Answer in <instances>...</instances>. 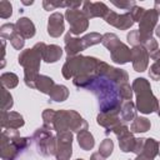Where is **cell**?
I'll use <instances>...</instances> for the list:
<instances>
[{
  "instance_id": "cell-1",
  "label": "cell",
  "mask_w": 160,
  "mask_h": 160,
  "mask_svg": "<svg viewBox=\"0 0 160 160\" xmlns=\"http://www.w3.org/2000/svg\"><path fill=\"white\" fill-rule=\"evenodd\" d=\"M99 61L100 60L94 56H68L61 69L62 76L65 79H72L75 86L88 89V86L98 76Z\"/></svg>"
},
{
  "instance_id": "cell-2",
  "label": "cell",
  "mask_w": 160,
  "mask_h": 160,
  "mask_svg": "<svg viewBox=\"0 0 160 160\" xmlns=\"http://www.w3.org/2000/svg\"><path fill=\"white\" fill-rule=\"evenodd\" d=\"M132 91L136 95V109L142 114H151L159 110V100L151 91L150 82L144 78H138L132 82Z\"/></svg>"
},
{
  "instance_id": "cell-3",
  "label": "cell",
  "mask_w": 160,
  "mask_h": 160,
  "mask_svg": "<svg viewBox=\"0 0 160 160\" xmlns=\"http://www.w3.org/2000/svg\"><path fill=\"white\" fill-rule=\"evenodd\" d=\"M42 60L41 54L39 50L32 46L31 49L22 50L18 58L19 64L24 68V81L28 88L35 89L36 80L39 78V69H40V61Z\"/></svg>"
},
{
  "instance_id": "cell-4",
  "label": "cell",
  "mask_w": 160,
  "mask_h": 160,
  "mask_svg": "<svg viewBox=\"0 0 160 160\" xmlns=\"http://www.w3.org/2000/svg\"><path fill=\"white\" fill-rule=\"evenodd\" d=\"M52 130L59 131H74L80 132L88 130L86 120L75 110H58L54 119Z\"/></svg>"
},
{
  "instance_id": "cell-5",
  "label": "cell",
  "mask_w": 160,
  "mask_h": 160,
  "mask_svg": "<svg viewBox=\"0 0 160 160\" xmlns=\"http://www.w3.org/2000/svg\"><path fill=\"white\" fill-rule=\"evenodd\" d=\"M101 44L106 49H109L111 60L114 62L122 65L131 60V49H129L128 45L121 42L116 34L114 32L104 34L101 39Z\"/></svg>"
},
{
  "instance_id": "cell-6",
  "label": "cell",
  "mask_w": 160,
  "mask_h": 160,
  "mask_svg": "<svg viewBox=\"0 0 160 160\" xmlns=\"http://www.w3.org/2000/svg\"><path fill=\"white\" fill-rule=\"evenodd\" d=\"M51 130L52 129L44 125V126L36 129L31 138L35 142L38 154H40L42 156L55 155V152H56V136L52 135Z\"/></svg>"
},
{
  "instance_id": "cell-7",
  "label": "cell",
  "mask_w": 160,
  "mask_h": 160,
  "mask_svg": "<svg viewBox=\"0 0 160 160\" xmlns=\"http://www.w3.org/2000/svg\"><path fill=\"white\" fill-rule=\"evenodd\" d=\"M65 18L70 25L69 32L71 35H80L85 32L89 28V19L79 9H68L65 11Z\"/></svg>"
},
{
  "instance_id": "cell-8",
  "label": "cell",
  "mask_w": 160,
  "mask_h": 160,
  "mask_svg": "<svg viewBox=\"0 0 160 160\" xmlns=\"http://www.w3.org/2000/svg\"><path fill=\"white\" fill-rule=\"evenodd\" d=\"M159 14L156 12L155 9L145 10L140 22H139V34H140V45L149 38H152V32L155 31L156 24H158Z\"/></svg>"
},
{
  "instance_id": "cell-9",
  "label": "cell",
  "mask_w": 160,
  "mask_h": 160,
  "mask_svg": "<svg viewBox=\"0 0 160 160\" xmlns=\"http://www.w3.org/2000/svg\"><path fill=\"white\" fill-rule=\"evenodd\" d=\"M72 155V131L56 132V152L58 160H69Z\"/></svg>"
},
{
  "instance_id": "cell-10",
  "label": "cell",
  "mask_w": 160,
  "mask_h": 160,
  "mask_svg": "<svg viewBox=\"0 0 160 160\" xmlns=\"http://www.w3.org/2000/svg\"><path fill=\"white\" fill-rule=\"evenodd\" d=\"M112 132L118 136V139H119V148H120V150L122 152H132L134 151L136 139L134 138L132 132L130 131V129L125 124L118 125L112 130Z\"/></svg>"
},
{
  "instance_id": "cell-11",
  "label": "cell",
  "mask_w": 160,
  "mask_h": 160,
  "mask_svg": "<svg viewBox=\"0 0 160 160\" xmlns=\"http://www.w3.org/2000/svg\"><path fill=\"white\" fill-rule=\"evenodd\" d=\"M98 75L99 76H105L109 80L116 82V84H122V82H128L129 80V75L125 70L122 69H118L114 66H110L109 64L104 62V61H99V66H98Z\"/></svg>"
},
{
  "instance_id": "cell-12",
  "label": "cell",
  "mask_w": 160,
  "mask_h": 160,
  "mask_svg": "<svg viewBox=\"0 0 160 160\" xmlns=\"http://www.w3.org/2000/svg\"><path fill=\"white\" fill-rule=\"evenodd\" d=\"M104 20L109 25H111L116 29H120V30H128L134 25V20L129 11L125 14H118V12L110 10L108 12V15L104 18Z\"/></svg>"
},
{
  "instance_id": "cell-13",
  "label": "cell",
  "mask_w": 160,
  "mask_h": 160,
  "mask_svg": "<svg viewBox=\"0 0 160 160\" xmlns=\"http://www.w3.org/2000/svg\"><path fill=\"white\" fill-rule=\"evenodd\" d=\"M149 52L142 45L132 46L131 49V61H132V68L138 72H142L148 69L149 65Z\"/></svg>"
},
{
  "instance_id": "cell-14",
  "label": "cell",
  "mask_w": 160,
  "mask_h": 160,
  "mask_svg": "<svg viewBox=\"0 0 160 160\" xmlns=\"http://www.w3.org/2000/svg\"><path fill=\"white\" fill-rule=\"evenodd\" d=\"M34 46L39 50L42 60L48 64L56 62L62 55V49L59 45H54V44L46 45L45 42H36Z\"/></svg>"
},
{
  "instance_id": "cell-15",
  "label": "cell",
  "mask_w": 160,
  "mask_h": 160,
  "mask_svg": "<svg viewBox=\"0 0 160 160\" xmlns=\"http://www.w3.org/2000/svg\"><path fill=\"white\" fill-rule=\"evenodd\" d=\"M19 152H20V150L14 144L10 135L6 132V130H2L1 145H0V156H1V159L2 160H14Z\"/></svg>"
},
{
  "instance_id": "cell-16",
  "label": "cell",
  "mask_w": 160,
  "mask_h": 160,
  "mask_svg": "<svg viewBox=\"0 0 160 160\" xmlns=\"http://www.w3.org/2000/svg\"><path fill=\"white\" fill-rule=\"evenodd\" d=\"M25 120L22 115L16 111H1V128L2 130H18L24 126Z\"/></svg>"
},
{
  "instance_id": "cell-17",
  "label": "cell",
  "mask_w": 160,
  "mask_h": 160,
  "mask_svg": "<svg viewBox=\"0 0 160 160\" xmlns=\"http://www.w3.org/2000/svg\"><path fill=\"white\" fill-rule=\"evenodd\" d=\"M109 8L104 2H91V1H85L82 2V12L86 15V18L90 20L92 18H105L109 12Z\"/></svg>"
},
{
  "instance_id": "cell-18",
  "label": "cell",
  "mask_w": 160,
  "mask_h": 160,
  "mask_svg": "<svg viewBox=\"0 0 160 160\" xmlns=\"http://www.w3.org/2000/svg\"><path fill=\"white\" fill-rule=\"evenodd\" d=\"M65 30L64 15L61 12H52L48 19V34L51 38H59Z\"/></svg>"
},
{
  "instance_id": "cell-19",
  "label": "cell",
  "mask_w": 160,
  "mask_h": 160,
  "mask_svg": "<svg viewBox=\"0 0 160 160\" xmlns=\"http://www.w3.org/2000/svg\"><path fill=\"white\" fill-rule=\"evenodd\" d=\"M159 148H160V144L155 139L149 138L145 140L142 151L139 155H136L134 160H154L155 156L159 155Z\"/></svg>"
},
{
  "instance_id": "cell-20",
  "label": "cell",
  "mask_w": 160,
  "mask_h": 160,
  "mask_svg": "<svg viewBox=\"0 0 160 160\" xmlns=\"http://www.w3.org/2000/svg\"><path fill=\"white\" fill-rule=\"evenodd\" d=\"M96 122H98L100 126H102V128L106 129V131H105L106 135H108L110 131H112L118 125L122 124L119 115L106 114V112H100V114L96 116Z\"/></svg>"
},
{
  "instance_id": "cell-21",
  "label": "cell",
  "mask_w": 160,
  "mask_h": 160,
  "mask_svg": "<svg viewBox=\"0 0 160 160\" xmlns=\"http://www.w3.org/2000/svg\"><path fill=\"white\" fill-rule=\"evenodd\" d=\"M64 41H65V51H66L68 56H75L80 51L85 50L81 38H75L70 32H68L65 35V40Z\"/></svg>"
},
{
  "instance_id": "cell-22",
  "label": "cell",
  "mask_w": 160,
  "mask_h": 160,
  "mask_svg": "<svg viewBox=\"0 0 160 160\" xmlns=\"http://www.w3.org/2000/svg\"><path fill=\"white\" fill-rule=\"evenodd\" d=\"M16 26V31L19 35H21L24 39H31L36 30H35V25L34 22L29 19V18H20L18 19V21L15 22Z\"/></svg>"
},
{
  "instance_id": "cell-23",
  "label": "cell",
  "mask_w": 160,
  "mask_h": 160,
  "mask_svg": "<svg viewBox=\"0 0 160 160\" xmlns=\"http://www.w3.org/2000/svg\"><path fill=\"white\" fill-rule=\"evenodd\" d=\"M136 116V105L131 100L122 101L120 109V119L121 121H130L134 120Z\"/></svg>"
},
{
  "instance_id": "cell-24",
  "label": "cell",
  "mask_w": 160,
  "mask_h": 160,
  "mask_svg": "<svg viewBox=\"0 0 160 160\" xmlns=\"http://www.w3.org/2000/svg\"><path fill=\"white\" fill-rule=\"evenodd\" d=\"M150 128H151V122L149 119L136 115L130 125V131L132 134L134 132H146L148 130H150Z\"/></svg>"
},
{
  "instance_id": "cell-25",
  "label": "cell",
  "mask_w": 160,
  "mask_h": 160,
  "mask_svg": "<svg viewBox=\"0 0 160 160\" xmlns=\"http://www.w3.org/2000/svg\"><path fill=\"white\" fill-rule=\"evenodd\" d=\"M55 82L54 80L50 78V76H46V75H39L38 80H36V84H35V89H38L40 92L42 94H46V95H50L52 88H54Z\"/></svg>"
},
{
  "instance_id": "cell-26",
  "label": "cell",
  "mask_w": 160,
  "mask_h": 160,
  "mask_svg": "<svg viewBox=\"0 0 160 160\" xmlns=\"http://www.w3.org/2000/svg\"><path fill=\"white\" fill-rule=\"evenodd\" d=\"M78 142H79V146L86 151L91 150L95 145L94 136L89 130H82V131L78 132Z\"/></svg>"
},
{
  "instance_id": "cell-27",
  "label": "cell",
  "mask_w": 160,
  "mask_h": 160,
  "mask_svg": "<svg viewBox=\"0 0 160 160\" xmlns=\"http://www.w3.org/2000/svg\"><path fill=\"white\" fill-rule=\"evenodd\" d=\"M50 99L52 101H58V102H61V101H65L69 96V89L65 86V85H60V84H55L51 92H50Z\"/></svg>"
},
{
  "instance_id": "cell-28",
  "label": "cell",
  "mask_w": 160,
  "mask_h": 160,
  "mask_svg": "<svg viewBox=\"0 0 160 160\" xmlns=\"http://www.w3.org/2000/svg\"><path fill=\"white\" fill-rule=\"evenodd\" d=\"M81 2H72V1H42V6L45 10H54L56 8H68V9H78Z\"/></svg>"
},
{
  "instance_id": "cell-29",
  "label": "cell",
  "mask_w": 160,
  "mask_h": 160,
  "mask_svg": "<svg viewBox=\"0 0 160 160\" xmlns=\"http://www.w3.org/2000/svg\"><path fill=\"white\" fill-rule=\"evenodd\" d=\"M0 80H1L2 86L6 88V89H14L19 84V78L14 72H4V74H1Z\"/></svg>"
},
{
  "instance_id": "cell-30",
  "label": "cell",
  "mask_w": 160,
  "mask_h": 160,
  "mask_svg": "<svg viewBox=\"0 0 160 160\" xmlns=\"http://www.w3.org/2000/svg\"><path fill=\"white\" fill-rule=\"evenodd\" d=\"M14 105L12 95L8 91L6 88H1V111H9Z\"/></svg>"
},
{
  "instance_id": "cell-31",
  "label": "cell",
  "mask_w": 160,
  "mask_h": 160,
  "mask_svg": "<svg viewBox=\"0 0 160 160\" xmlns=\"http://www.w3.org/2000/svg\"><path fill=\"white\" fill-rule=\"evenodd\" d=\"M101 39H102V35H100L99 32H90V34H86L81 38L82 40V45L85 49L92 46V45H96L99 42H101Z\"/></svg>"
},
{
  "instance_id": "cell-32",
  "label": "cell",
  "mask_w": 160,
  "mask_h": 160,
  "mask_svg": "<svg viewBox=\"0 0 160 160\" xmlns=\"http://www.w3.org/2000/svg\"><path fill=\"white\" fill-rule=\"evenodd\" d=\"M112 150H114V142H112V140L109 139V138L104 139V140L100 142V145H99V152H100L105 159L109 158V156L112 154Z\"/></svg>"
},
{
  "instance_id": "cell-33",
  "label": "cell",
  "mask_w": 160,
  "mask_h": 160,
  "mask_svg": "<svg viewBox=\"0 0 160 160\" xmlns=\"http://www.w3.org/2000/svg\"><path fill=\"white\" fill-rule=\"evenodd\" d=\"M15 32H16V26H15V24L6 22V24L1 25V28H0V36H1V39L10 40V38H11Z\"/></svg>"
},
{
  "instance_id": "cell-34",
  "label": "cell",
  "mask_w": 160,
  "mask_h": 160,
  "mask_svg": "<svg viewBox=\"0 0 160 160\" xmlns=\"http://www.w3.org/2000/svg\"><path fill=\"white\" fill-rule=\"evenodd\" d=\"M132 86H130L128 82H122L119 85V94H120V98L122 101H126V100H131L132 98Z\"/></svg>"
},
{
  "instance_id": "cell-35",
  "label": "cell",
  "mask_w": 160,
  "mask_h": 160,
  "mask_svg": "<svg viewBox=\"0 0 160 160\" xmlns=\"http://www.w3.org/2000/svg\"><path fill=\"white\" fill-rule=\"evenodd\" d=\"M55 114H56V111H55V110H51V109H45V110L42 111L41 116H42V121H44V125H45V126L52 129Z\"/></svg>"
},
{
  "instance_id": "cell-36",
  "label": "cell",
  "mask_w": 160,
  "mask_h": 160,
  "mask_svg": "<svg viewBox=\"0 0 160 160\" xmlns=\"http://www.w3.org/2000/svg\"><path fill=\"white\" fill-rule=\"evenodd\" d=\"M12 14V6L8 0H1L0 1V18L1 19H8Z\"/></svg>"
},
{
  "instance_id": "cell-37",
  "label": "cell",
  "mask_w": 160,
  "mask_h": 160,
  "mask_svg": "<svg viewBox=\"0 0 160 160\" xmlns=\"http://www.w3.org/2000/svg\"><path fill=\"white\" fill-rule=\"evenodd\" d=\"M9 41H10V44L12 45V48L16 49V50H21V49L24 48V45H25V39H24L21 35H19L18 31L10 38Z\"/></svg>"
},
{
  "instance_id": "cell-38",
  "label": "cell",
  "mask_w": 160,
  "mask_h": 160,
  "mask_svg": "<svg viewBox=\"0 0 160 160\" xmlns=\"http://www.w3.org/2000/svg\"><path fill=\"white\" fill-rule=\"evenodd\" d=\"M129 12H130V15H131L134 22H140L141 18H142V15H144V12H145V9L141 8V6H136V5H135Z\"/></svg>"
},
{
  "instance_id": "cell-39",
  "label": "cell",
  "mask_w": 160,
  "mask_h": 160,
  "mask_svg": "<svg viewBox=\"0 0 160 160\" xmlns=\"http://www.w3.org/2000/svg\"><path fill=\"white\" fill-rule=\"evenodd\" d=\"M126 39H128L129 44L132 45V46L140 45V34H139V30H132V31H130V32L126 35Z\"/></svg>"
},
{
  "instance_id": "cell-40",
  "label": "cell",
  "mask_w": 160,
  "mask_h": 160,
  "mask_svg": "<svg viewBox=\"0 0 160 160\" xmlns=\"http://www.w3.org/2000/svg\"><path fill=\"white\" fill-rule=\"evenodd\" d=\"M142 46H144V48H145V49L148 50V52H149V54L159 49L158 41H156V40H155L154 38H149L148 40H145V41L142 42Z\"/></svg>"
},
{
  "instance_id": "cell-41",
  "label": "cell",
  "mask_w": 160,
  "mask_h": 160,
  "mask_svg": "<svg viewBox=\"0 0 160 160\" xmlns=\"http://www.w3.org/2000/svg\"><path fill=\"white\" fill-rule=\"evenodd\" d=\"M149 76H150L152 80H160V66H159L158 62H154V64L150 66Z\"/></svg>"
},
{
  "instance_id": "cell-42",
  "label": "cell",
  "mask_w": 160,
  "mask_h": 160,
  "mask_svg": "<svg viewBox=\"0 0 160 160\" xmlns=\"http://www.w3.org/2000/svg\"><path fill=\"white\" fill-rule=\"evenodd\" d=\"M112 5H115L116 8H120V9H125V10H131L136 4L135 1H112Z\"/></svg>"
},
{
  "instance_id": "cell-43",
  "label": "cell",
  "mask_w": 160,
  "mask_h": 160,
  "mask_svg": "<svg viewBox=\"0 0 160 160\" xmlns=\"http://www.w3.org/2000/svg\"><path fill=\"white\" fill-rule=\"evenodd\" d=\"M145 140H146V139H144V138L136 139V142H135V148H134V151H132V152H135L136 155H139V154L142 151V149H144V145H145Z\"/></svg>"
},
{
  "instance_id": "cell-44",
  "label": "cell",
  "mask_w": 160,
  "mask_h": 160,
  "mask_svg": "<svg viewBox=\"0 0 160 160\" xmlns=\"http://www.w3.org/2000/svg\"><path fill=\"white\" fill-rule=\"evenodd\" d=\"M149 56H150L154 61H159V60H160V49H158V50H155V51L150 52V54H149Z\"/></svg>"
},
{
  "instance_id": "cell-45",
  "label": "cell",
  "mask_w": 160,
  "mask_h": 160,
  "mask_svg": "<svg viewBox=\"0 0 160 160\" xmlns=\"http://www.w3.org/2000/svg\"><path fill=\"white\" fill-rule=\"evenodd\" d=\"M90 160H105V158L98 151V152H94V154H91V156H90Z\"/></svg>"
},
{
  "instance_id": "cell-46",
  "label": "cell",
  "mask_w": 160,
  "mask_h": 160,
  "mask_svg": "<svg viewBox=\"0 0 160 160\" xmlns=\"http://www.w3.org/2000/svg\"><path fill=\"white\" fill-rule=\"evenodd\" d=\"M154 6H155L154 9L156 10V12H158V14L160 15V1H159V0H158V1H155V4H154Z\"/></svg>"
},
{
  "instance_id": "cell-47",
  "label": "cell",
  "mask_w": 160,
  "mask_h": 160,
  "mask_svg": "<svg viewBox=\"0 0 160 160\" xmlns=\"http://www.w3.org/2000/svg\"><path fill=\"white\" fill-rule=\"evenodd\" d=\"M155 35L158 36V38H160V25H156V28H155Z\"/></svg>"
},
{
  "instance_id": "cell-48",
  "label": "cell",
  "mask_w": 160,
  "mask_h": 160,
  "mask_svg": "<svg viewBox=\"0 0 160 160\" xmlns=\"http://www.w3.org/2000/svg\"><path fill=\"white\" fill-rule=\"evenodd\" d=\"M22 4L24 5H31V4H34V1H22Z\"/></svg>"
},
{
  "instance_id": "cell-49",
  "label": "cell",
  "mask_w": 160,
  "mask_h": 160,
  "mask_svg": "<svg viewBox=\"0 0 160 160\" xmlns=\"http://www.w3.org/2000/svg\"><path fill=\"white\" fill-rule=\"evenodd\" d=\"M158 115L160 116V101H159V110H158Z\"/></svg>"
},
{
  "instance_id": "cell-50",
  "label": "cell",
  "mask_w": 160,
  "mask_h": 160,
  "mask_svg": "<svg viewBox=\"0 0 160 160\" xmlns=\"http://www.w3.org/2000/svg\"><path fill=\"white\" fill-rule=\"evenodd\" d=\"M155 62H158V64H159V66H160V60H159V61H155Z\"/></svg>"
},
{
  "instance_id": "cell-51",
  "label": "cell",
  "mask_w": 160,
  "mask_h": 160,
  "mask_svg": "<svg viewBox=\"0 0 160 160\" xmlns=\"http://www.w3.org/2000/svg\"><path fill=\"white\" fill-rule=\"evenodd\" d=\"M159 155H160V148H159Z\"/></svg>"
},
{
  "instance_id": "cell-52",
  "label": "cell",
  "mask_w": 160,
  "mask_h": 160,
  "mask_svg": "<svg viewBox=\"0 0 160 160\" xmlns=\"http://www.w3.org/2000/svg\"><path fill=\"white\" fill-rule=\"evenodd\" d=\"M76 160H84V159H76Z\"/></svg>"
}]
</instances>
